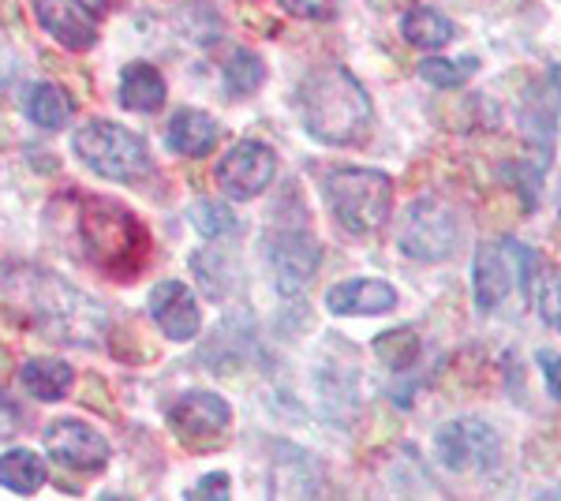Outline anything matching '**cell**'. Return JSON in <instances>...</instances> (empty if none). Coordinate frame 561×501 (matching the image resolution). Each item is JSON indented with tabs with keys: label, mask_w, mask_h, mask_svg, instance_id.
I'll use <instances>...</instances> for the list:
<instances>
[{
	"label": "cell",
	"mask_w": 561,
	"mask_h": 501,
	"mask_svg": "<svg viewBox=\"0 0 561 501\" xmlns=\"http://www.w3.org/2000/svg\"><path fill=\"white\" fill-rule=\"evenodd\" d=\"M304 127L325 147H356L370 127V98L345 68L314 71L300 87Z\"/></svg>",
	"instance_id": "1"
},
{
	"label": "cell",
	"mask_w": 561,
	"mask_h": 501,
	"mask_svg": "<svg viewBox=\"0 0 561 501\" xmlns=\"http://www.w3.org/2000/svg\"><path fill=\"white\" fill-rule=\"evenodd\" d=\"M79 236L98 270L113 281H131L150 262V232L131 209L108 198H87L79 209Z\"/></svg>",
	"instance_id": "2"
},
{
	"label": "cell",
	"mask_w": 561,
	"mask_h": 501,
	"mask_svg": "<svg viewBox=\"0 0 561 501\" xmlns=\"http://www.w3.org/2000/svg\"><path fill=\"white\" fill-rule=\"evenodd\" d=\"M23 307L31 311L34 330L57 344H94L102 337L105 315L90 296L68 288L60 277L34 273L23 285Z\"/></svg>",
	"instance_id": "3"
},
{
	"label": "cell",
	"mask_w": 561,
	"mask_h": 501,
	"mask_svg": "<svg viewBox=\"0 0 561 501\" xmlns=\"http://www.w3.org/2000/svg\"><path fill=\"white\" fill-rule=\"evenodd\" d=\"M322 191L341 229L352 236L382 229L393 209V180L375 169H333L322 177Z\"/></svg>",
	"instance_id": "4"
},
{
	"label": "cell",
	"mask_w": 561,
	"mask_h": 501,
	"mask_svg": "<svg viewBox=\"0 0 561 501\" xmlns=\"http://www.w3.org/2000/svg\"><path fill=\"white\" fill-rule=\"evenodd\" d=\"M76 153L79 161H87V169L116 184H135L150 172L147 143L113 121H90L83 132H76Z\"/></svg>",
	"instance_id": "5"
},
{
	"label": "cell",
	"mask_w": 561,
	"mask_h": 501,
	"mask_svg": "<svg viewBox=\"0 0 561 501\" xmlns=\"http://www.w3.org/2000/svg\"><path fill=\"white\" fill-rule=\"evenodd\" d=\"M460 221L457 209L438 195H423L404 209V221L397 229V248L415 262H446L457 251Z\"/></svg>",
	"instance_id": "6"
},
{
	"label": "cell",
	"mask_w": 561,
	"mask_h": 501,
	"mask_svg": "<svg viewBox=\"0 0 561 501\" xmlns=\"http://www.w3.org/2000/svg\"><path fill=\"white\" fill-rule=\"evenodd\" d=\"M528 273H531V254L513 236H505L497 243H483L476 251V270H472L479 311H494L513 293H520L528 285Z\"/></svg>",
	"instance_id": "7"
},
{
	"label": "cell",
	"mask_w": 561,
	"mask_h": 501,
	"mask_svg": "<svg viewBox=\"0 0 561 501\" xmlns=\"http://www.w3.org/2000/svg\"><path fill=\"white\" fill-rule=\"evenodd\" d=\"M434 457L457 476H483L502 460V439L483 419H454L434 434Z\"/></svg>",
	"instance_id": "8"
},
{
	"label": "cell",
	"mask_w": 561,
	"mask_h": 501,
	"mask_svg": "<svg viewBox=\"0 0 561 501\" xmlns=\"http://www.w3.org/2000/svg\"><path fill=\"white\" fill-rule=\"evenodd\" d=\"M229 426H232L229 400L206 394V389L184 394L169 408V431H173V439L180 445H187V449H214V445L225 442Z\"/></svg>",
	"instance_id": "9"
},
{
	"label": "cell",
	"mask_w": 561,
	"mask_h": 501,
	"mask_svg": "<svg viewBox=\"0 0 561 501\" xmlns=\"http://www.w3.org/2000/svg\"><path fill=\"white\" fill-rule=\"evenodd\" d=\"M277 177V153L259 139L237 143L221 161H217V187L229 198H255L259 191H266Z\"/></svg>",
	"instance_id": "10"
},
{
	"label": "cell",
	"mask_w": 561,
	"mask_h": 501,
	"mask_svg": "<svg viewBox=\"0 0 561 501\" xmlns=\"http://www.w3.org/2000/svg\"><path fill=\"white\" fill-rule=\"evenodd\" d=\"M266 259H270V270H274L277 293L280 296H300V293H307V285H311L314 273H319L322 251H319V240H314L311 232L293 229V232L270 236Z\"/></svg>",
	"instance_id": "11"
},
{
	"label": "cell",
	"mask_w": 561,
	"mask_h": 501,
	"mask_svg": "<svg viewBox=\"0 0 561 501\" xmlns=\"http://www.w3.org/2000/svg\"><path fill=\"white\" fill-rule=\"evenodd\" d=\"M45 453L71 471H102L108 464V442L79 419H57L45 431Z\"/></svg>",
	"instance_id": "12"
},
{
	"label": "cell",
	"mask_w": 561,
	"mask_h": 501,
	"mask_svg": "<svg viewBox=\"0 0 561 501\" xmlns=\"http://www.w3.org/2000/svg\"><path fill=\"white\" fill-rule=\"evenodd\" d=\"M270 501H322V479L311 453L277 445L270 468Z\"/></svg>",
	"instance_id": "13"
},
{
	"label": "cell",
	"mask_w": 561,
	"mask_h": 501,
	"mask_svg": "<svg viewBox=\"0 0 561 501\" xmlns=\"http://www.w3.org/2000/svg\"><path fill=\"white\" fill-rule=\"evenodd\" d=\"M150 315L169 341H192L198 333V326H203L198 304H195V296L187 293L184 281H161L150 293Z\"/></svg>",
	"instance_id": "14"
},
{
	"label": "cell",
	"mask_w": 561,
	"mask_h": 501,
	"mask_svg": "<svg viewBox=\"0 0 561 501\" xmlns=\"http://www.w3.org/2000/svg\"><path fill=\"white\" fill-rule=\"evenodd\" d=\"M34 12H38V23L65 49L83 53L98 42V23L90 20L83 4H71V0H34Z\"/></svg>",
	"instance_id": "15"
},
{
	"label": "cell",
	"mask_w": 561,
	"mask_h": 501,
	"mask_svg": "<svg viewBox=\"0 0 561 501\" xmlns=\"http://www.w3.org/2000/svg\"><path fill=\"white\" fill-rule=\"evenodd\" d=\"M325 307L333 315H386L397 307V288L378 277L341 281L325 293Z\"/></svg>",
	"instance_id": "16"
},
{
	"label": "cell",
	"mask_w": 561,
	"mask_h": 501,
	"mask_svg": "<svg viewBox=\"0 0 561 501\" xmlns=\"http://www.w3.org/2000/svg\"><path fill=\"white\" fill-rule=\"evenodd\" d=\"M217 139H221V127L203 109H180L165 127L169 150L180 153V158H206L217 147Z\"/></svg>",
	"instance_id": "17"
},
{
	"label": "cell",
	"mask_w": 561,
	"mask_h": 501,
	"mask_svg": "<svg viewBox=\"0 0 561 501\" xmlns=\"http://www.w3.org/2000/svg\"><path fill=\"white\" fill-rule=\"evenodd\" d=\"M121 105L131 113H158L165 105V79L153 64H128L121 76Z\"/></svg>",
	"instance_id": "18"
},
{
	"label": "cell",
	"mask_w": 561,
	"mask_h": 501,
	"mask_svg": "<svg viewBox=\"0 0 561 501\" xmlns=\"http://www.w3.org/2000/svg\"><path fill=\"white\" fill-rule=\"evenodd\" d=\"M401 34H404V42L415 45V49H442V45L454 42L457 26L449 23L442 12H434V8L415 4V8H409V12H404Z\"/></svg>",
	"instance_id": "19"
},
{
	"label": "cell",
	"mask_w": 561,
	"mask_h": 501,
	"mask_svg": "<svg viewBox=\"0 0 561 501\" xmlns=\"http://www.w3.org/2000/svg\"><path fill=\"white\" fill-rule=\"evenodd\" d=\"M23 378V389L31 397L38 400H60L68 397L71 382H76V375H71V367L65 360H53V355H42V360H31L26 367L20 371Z\"/></svg>",
	"instance_id": "20"
},
{
	"label": "cell",
	"mask_w": 561,
	"mask_h": 501,
	"mask_svg": "<svg viewBox=\"0 0 561 501\" xmlns=\"http://www.w3.org/2000/svg\"><path fill=\"white\" fill-rule=\"evenodd\" d=\"M0 487L15 494H38L45 487V460L31 449H8L0 457Z\"/></svg>",
	"instance_id": "21"
},
{
	"label": "cell",
	"mask_w": 561,
	"mask_h": 501,
	"mask_svg": "<svg viewBox=\"0 0 561 501\" xmlns=\"http://www.w3.org/2000/svg\"><path fill=\"white\" fill-rule=\"evenodd\" d=\"M26 116H31L38 127H45V132H60L71 116V102L60 87L38 83V87L26 90Z\"/></svg>",
	"instance_id": "22"
},
{
	"label": "cell",
	"mask_w": 561,
	"mask_h": 501,
	"mask_svg": "<svg viewBox=\"0 0 561 501\" xmlns=\"http://www.w3.org/2000/svg\"><path fill=\"white\" fill-rule=\"evenodd\" d=\"M375 352H378V360H382L389 371H397V375H404V371H409L412 363L420 360L423 341H420V333L404 326V330L378 333V337H375Z\"/></svg>",
	"instance_id": "23"
},
{
	"label": "cell",
	"mask_w": 561,
	"mask_h": 501,
	"mask_svg": "<svg viewBox=\"0 0 561 501\" xmlns=\"http://www.w3.org/2000/svg\"><path fill=\"white\" fill-rule=\"evenodd\" d=\"M262 79H266V64H262L251 49H237L232 60L225 64V90H229L232 98L255 94L262 87Z\"/></svg>",
	"instance_id": "24"
},
{
	"label": "cell",
	"mask_w": 561,
	"mask_h": 501,
	"mask_svg": "<svg viewBox=\"0 0 561 501\" xmlns=\"http://www.w3.org/2000/svg\"><path fill=\"white\" fill-rule=\"evenodd\" d=\"M479 68L476 57H465V60H442V57H431L420 64V76L423 83L431 87H442V90H457L460 83H468V76Z\"/></svg>",
	"instance_id": "25"
},
{
	"label": "cell",
	"mask_w": 561,
	"mask_h": 501,
	"mask_svg": "<svg viewBox=\"0 0 561 501\" xmlns=\"http://www.w3.org/2000/svg\"><path fill=\"white\" fill-rule=\"evenodd\" d=\"M192 221H195V229L203 232V236H232L240 229L237 225V214H232L229 206H221V203H214V198H198V203H192Z\"/></svg>",
	"instance_id": "26"
},
{
	"label": "cell",
	"mask_w": 561,
	"mask_h": 501,
	"mask_svg": "<svg viewBox=\"0 0 561 501\" xmlns=\"http://www.w3.org/2000/svg\"><path fill=\"white\" fill-rule=\"evenodd\" d=\"M206 259L214 262V270H206V266H198V262H192L198 285H203V293L210 296V299H225V296H229V288H232V262L225 259L221 251H206Z\"/></svg>",
	"instance_id": "27"
},
{
	"label": "cell",
	"mask_w": 561,
	"mask_h": 501,
	"mask_svg": "<svg viewBox=\"0 0 561 501\" xmlns=\"http://www.w3.org/2000/svg\"><path fill=\"white\" fill-rule=\"evenodd\" d=\"M184 501H232V482L225 471H210L184 494Z\"/></svg>",
	"instance_id": "28"
},
{
	"label": "cell",
	"mask_w": 561,
	"mask_h": 501,
	"mask_svg": "<svg viewBox=\"0 0 561 501\" xmlns=\"http://www.w3.org/2000/svg\"><path fill=\"white\" fill-rule=\"evenodd\" d=\"M280 8L300 20H333L337 15V0H280Z\"/></svg>",
	"instance_id": "29"
},
{
	"label": "cell",
	"mask_w": 561,
	"mask_h": 501,
	"mask_svg": "<svg viewBox=\"0 0 561 501\" xmlns=\"http://www.w3.org/2000/svg\"><path fill=\"white\" fill-rule=\"evenodd\" d=\"M542 322L558 326V277L550 270V277H542Z\"/></svg>",
	"instance_id": "30"
},
{
	"label": "cell",
	"mask_w": 561,
	"mask_h": 501,
	"mask_svg": "<svg viewBox=\"0 0 561 501\" xmlns=\"http://www.w3.org/2000/svg\"><path fill=\"white\" fill-rule=\"evenodd\" d=\"M539 367H542V378H547V386H550V397H561V389H558V352H539Z\"/></svg>",
	"instance_id": "31"
},
{
	"label": "cell",
	"mask_w": 561,
	"mask_h": 501,
	"mask_svg": "<svg viewBox=\"0 0 561 501\" xmlns=\"http://www.w3.org/2000/svg\"><path fill=\"white\" fill-rule=\"evenodd\" d=\"M20 408L15 405H8V400H0V439L4 434H15V426H20Z\"/></svg>",
	"instance_id": "32"
},
{
	"label": "cell",
	"mask_w": 561,
	"mask_h": 501,
	"mask_svg": "<svg viewBox=\"0 0 561 501\" xmlns=\"http://www.w3.org/2000/svg\"><path fill=\"white\" fill-rule=\"evenodd\" d=\"M105 4H108V0H83V8H94V12H102Z\"/></svg>",
	"instance_id": "33"
}]
</instances>
